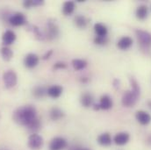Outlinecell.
<instances>
[{"label": "cell", "instance_id": "8992f818", "mask_svg": "<svg viewBox=\"0 0 151 150\" xmlns=\"http://www.w3.org/2000/svg\"><path fill=\"white\" fill-rule=\"evenodd\" d=\"M68 146L67 141L63 137H55L49 143V150H63Z\"/></svg>", "mask_w": 151, "mask_h": 150}, {"label": "cell", "instance_id": "5b68a950", "mask_svg": "<svg viewBox=\"0 0 151 150\" xmlns=\"http://www.w3.org/2000/svg\"><path fill=\"white\" fill-rule=\"evenodd\" d=\"M3 80H4V86L7 89H11V88H13L17 84L18 77L13 70H8L4 73Z\"/></svg>", "mask_w": 151, "mask_h": 150}, {"label": "cell", "instance_id": "52a82bcc", "mask_svg": "<svg viewBox=\"0 0 151 150\" xmlns=\"http://www.w3.org/2000/svg\"><path fill=\"white\" fill-rule=\"evenodd\" d=\"M9 22L14 27H20L27 23V18L23 13L16 12L9 18Z\"/></svg>", "mask_w": 151, "mask_h": 150}, {"label": "cell", "instance_id": "ac0fdd59", "mask_svg": "<svg viewBox=\"0 0 151 150\" xmlns=\"http://www.w3.org/2000/svg\"><path fill=\"white\" fill-rule=\"evenodd\" d=\"M94 31H95L97 36H99V37H107L108 29L102 23H96L94 25Z\"/></svg>", "mask_w": 151, "mask_h": 150}, {"label": "cell", "instance_id": "f546056e", "mask_svg": "<svg viewBox=\"0 0 151 150\" xmlns=\"http://www.w3.org/2000/svg\"><path fill=\"white\" fill-rule=\"evenodd\" d=\"M23 6L25 8H31L33 6H35L34 4V0H26L23 2Z\"/></svg>", "mask_w": 151, "mask_h": 150}, {"label": "cell", "instance_id": "cb8c5ba5", "mask_svg": "<svg viewBox=\"0 0 151 150\" xmlns=\"http://www.w3.org/2000/svg\"><path fill=\"white\" fill-rule=\"evenodd\" d=\"M72 66L76 70H82L86 68L87 62L82 59H74L72 60Z\"/></svg>", "mask_w": 151, "mask_h": 150}, {"label": "cell", "instance_id": "9a60e30c", "mask_svg": "<svg viewBox=\"0 0 151 150\" xmlns=\"http://www.w3.org/2000/svg\"><path fill=\"white\" fill-rule=\"evenodd\" d=\"M149 15V8L145 4H142L137 7L135 11V16L140 20H144L148 18Z\"/></svg>", "mask_w": 151, "mask_h": 150}, {"label": "cell", "instance_id": "83f0119b", "mask_svg": "<svg viewBox=\"0 0 151 150\" xmlns=\"http://www.w3.org/2000/svg\"><path fill=\"white\" fill-rule=\"evenodd\" d=\"M108 42V39L107 37H99V36H96L94 39V43L96 45H99V46H103L106 45Z\"/></svg>", "mask_w": 151, "mask_h": 150}, {"label": "cell", "instance_id": "4316f807", "mask_svg": "<svg viewBox=\"0 0 151 150\" xmlns=\"http://www.w3.org/2000/svg\"><path fill=\"white\" fill-rule=\"evenodd\" d=\"M129 82H130V85H131V90L133 91H134L135 93L140 95L141 94V89H140V85H139L138 82L134 77H130Z\"/></svg>", "mask_w": 151, "mask_h": 150}, {"label": "cell", "instance_id": "d6986e66", "mask_svg": "<svg viewBox=\"0 0 151 150\" xmlns=\"http://www.w3.org/2000/svg\"><path fill=\"white\" fill-rule=\"evenodd\" d=\"M80 102H81V105L85 107V108H88L90 107L92 103H93V97L91 93L89 92H85L83 93L81 98H80Z\"/></svg>", "mask_w": 151, "mask_h": 150}, {"label": "cell", "instance_id": "ba28073f", "mask_svg": "<svg viewBox=\"0 0 151 150\" xmlns=\"http://www.w3.org/2000/svg\"><path fill=\"white\" fill-rule=\"evenodd\" d=\"M40 62V58L37 55L30 53L27 54L24 59V64L27 69H34L38 65Z\"/></svg>", "mask_w": 151, "mask_h": 150}, {"label": "cell", "instance_id": "f1b7e54d", "mask_svg": "<svg viewBox=\"0 0 151 150\" xmlns=\"http://www.w3.org/2000/svg\"><path fill=\"white\" fill-rule=\"evenodd\" d=\"M66 68H67V64L63 62H58L55 63V65H54L55 70H63V69H66Z\"/></svg>", "mask_w": 151, "mask_h": 150}, {"label": "cell", "instance_id": "5bb4252c", "mask_svg": "<svg viewBox=\"0 0 151 150\" xmlns=\"http://www.w3.org/2000/svg\"><path fill=\"white\" fill-rule=\"evenodd\" d=\"M63 87L60 85H52L47 90V94L52 98H58L63 93Z\"/></svg>", "mask_w": 151, "mask_h": 150}, {"label": "cell", "instance_id": "4dcf8cb0", "mask_svg": "<svg viewBox=\"0 0 151 150\" xmlns=\"http://www.w3.org/2000/svg\"><path fill=\"white\" fill-rule=\"evenodd\" d=\"M52 53H53V51H52V50H49V51H48V53L47 52V53L42 56V59H43V60H47V59H48V58L50 57V55H52Z\"/></svg>", "mask_w": 151, "mask_h": 150}, {"label": "cell", "instance_id": "7c38bea8", "mask_svg": "<svg viewBox=\"0 0 151 150\" xmlns=\"http://www.w3.org/2000/svg\"><path fill=\"white\" fill-rule=\"evenodd\" d=\"M133 45V39L129 36H123L117 42V47L120 50H127L130 48Z\"/></svg>", "mask_w": 151, "mask_h": 150}, {"label": "cell", "instance_id": "d4e9b609", "mask_svg": "<svg viewBox=\"0 0 151 150\" xmlns=\"http://www.w3.org/2000/svg\"><path fill=\"white\" fill-rule=\"evenodd\" d=\"M40 126H41V124H40V121L38 118L34 119L28 126H27V127L29 129V131L33 132V133H35V132L39 131L40 129Z\"/></svg>", "mask_w": 151, "mask_h": 150}, {"label": "cell", "instance_id": "9c48e42d", "mask_svg": "<svg viewBox=\"0 0 151 150\" xmlns=\"http://www.w3.org/2000/svg\"><path fill=\"white\" fill-rule=\"evenodd\" d=\"M130 140V134L127 132H120L118 133L114 138H113V141L116 145L118 146H124L126 145Z\"/></svg>", "mask_w": 151, "mask_h": 150}, {"label": "cell", "instance_id": "ffe728a7", "mask_svg": "<svg viewBox=\"0 0 151 150\" xmlns=\"http://www.w3.org/2000/svg\"><path fill=\"white\" fill-rule=\"evenodd\" d=\"M76 9V4L73 1H67L63 5V13L65 16L71 15Z\"/></svg>", "mask_w": 151, "mask_h": 150}, {"label": "cell", "instance_id": "277c9868", "mask_svg": "<svg viewBox=\"0 0 151 150\" xmlns=\"http://www.w3.org/2000/svg\"><path fill=\"white\" fill-rule=\"evenodd\" d=\"M43 143H44V141L40 135H39L37 133H32L28 138L27 146L31 149L39 150L42 148Z\"/></svg>", "mask_w": 151, "mask_h": 150}, {"label": "cell", "instance_id": "603a6c76", "mask_svg": "<svg viewBox=\"0 0 151 150\" xmlns=\"http://www.w3.org/2000/svg\"><path fill=\"white\" fill-rule=\"evenodd\" d=\"M0 54L3 57V59L5 61V62H9L12 60V56H13V52L12 50L8 47H3L0 50Z\"/></svg>", "mask_w": 151, "mask_h": 150}, {"label": "cell", "instance_id": "d6a6232c", "mask_svg": "<svg viewBox=\"0 0 151 150\" xmlns=\"http://www.w3.org/2000/svg\"><path fill=\"white\" fill-rule=\"evenodd\" d=\"M148 105H149V106L151 108V101H149V102H148Z\"/></svg>", "mask_w": 151, "mask_h": 150}, {"label": "cell", "instance_id": "1f68e13d", "mask_svg": "<svg viewBox=\"0 0 151 150\" xmlns=\"http://www.w3.org/2000/svg\"><path fill=\"white\" fill-rule=\"evenodd\" d=\"M70 150H91L90 149L87 148H81V147H73L71 149H70Z\"/></svg>", "mask_w": 151, "mask_h": 150}, {"label": "cell", "instance_id": "4fadbf2b", "mask_svg": "<svg viewBox=\"0 0 151 150\" xmlns=\"http://www.w3.org/2000/svg\"><path fill=\"white\" fill-rule=\"evenodd\" d=\"M15 39H16V34L12 30H7L3 34L2 41H3V44L4 45V47L12 45L15 41Z\"/></svg>", "mask_w": 151, "mask_h": 150}, {"label": "cell", "instance_id": "484cf974", "mask_svg": "<svg viewBox=\"0 0 151 150\" xmlns=\"http://www.w3.org/2000/svg\"><path fill=\"white\" fill-rule=\"evenodd\" d=\"M33 94L36 98H43L46 94H47V90L44 87H40V86H37L33 90Z\"/></svg>", "mask_w": 151, "mask_h": 150}, {"label": "cell", "instance_id": "3957f363", "mask_svg": "<svg viewBox=\"0 0 151 150\" xmlns=\"http://www.w3.org/2000/svg\"><path fill=\"white\" fill-rule=\"evenodd\" d=\"M135 34L138 39V41L140 45L142 47H148L151 45V34L141 29L135 30Z\"/></svg>", "mask_w": 151, "mask_h": 150}, {"label": "cell", "instance_id": "44dd1931", "mask_svg": "<svg viewBox=\"0 0 151 150\" xmlns=\"http://www.w3.org/2000/svg\"><path fill=\"white\" fill-rule=\"evenodd\" d=\"M74 22H75L76 27L77 28H80V29H84L87 27V24H88L87 19L83 15L76 16L75 19H74Z\"/></svg>", "mask_w": 151, "mask_h": 150}, {"label": "cell", "instance_id": "7a4b0ae2", "mask_svg": "<svg viewBox=\"0 0 151 150\" xmlns=\"http://www.w3.org/2000/svg\"><path fill=\"white\" fill-rule=\"evenodd\" d=\"M139 97H140V95L137 94V93H135V92L133 91L132 90H127V91L123 94L122 98H121L122 106H125V107H127V108L133 107V106L136 104V102H137Z\"/></svg>", "mask_w": 151, "mask_h": 150}, {"label": "cell", "instance_id": "2e32d148", "mask_svg": "<svg viewBox=\"0 0 151 150\" xmlns=\"http://www.w3.org/2000/svg\"><path fill=\"white\" fill-rule=\"evenodd\" d=\"M98 143L103 147H108L112 144L113 140L111 137V134L109 133H101L99 137H98Z\"/></svg>", "mask_w": 151, "mask_h": 150}, {"label": "cell", "instance_id": "30bf717a", "mask_svg": "<svg viewBox=\"0 0 151 150\" xmlns=\"http://www.w3.org/2000/svg\"><path fill=\"white\" fill-rule=\"evenodd\" d=\"M135 118L142 126H148L151 122L150 114L145 111H142V110L136 112Z\"/></svg>", "mask_w": 151, "mask_h": 150}, {"label": "cell", "instance_id": "e0dca14e", "mask_svg": "<svg viewBox=\"0 0 151 150\" xmlns=\"http://www.w3.org/2000/svg\"><path fill=\"white\" fill-rule=\"evenodd\" d=\"M59 34V29L55 22L49 21L47 23V37L50 39L56 38Z\"/></svg>", "mask_w": 151, "mask_h": 150}, {"label": "cell", "instance_id": "8fae6325", "mask_svg": "<svg viewBox=\"0 0 151 150\" xmlns=\"http://www.w3.org/2000/svg\"><path fill=\"white\" fill-rule=\"evenodd\" d=\"M99 108L101 110H110L113 107V99L109 95H103L99 100Z\"/></svg>", "mask_w": 151, "mask_h": 150}, {"label": "cell", "instance_id": "6da1fadb", "mask_svg": "<svg viewBox=\"0 0 151 150\" xmlns=\"http://www.w3.org/2000/svg\"><path fill=\"white\" fill-rule=\"evenodd\" d=\"M37 118L36 109L33 106H24L18 108L13 114V120L21 126H28L34 119Z\"/></svg>", "mask_w": 151, "mask_h": 150}, {"label": "cell", "instance_id": "7402d4cb", "mask_svg": "<svg viewBox=\"0 0 151 150\" xmlns=\"http://www.w3.org/2000/svg\"><path fill=\"white\" fill-rule=\"evenodd\" d=\"M64 117V113L58 107H54L50 111V118L54 121L59 120Z\"/></svg>", "mask_w": 151, "mask_h": 150}]
</instances>
